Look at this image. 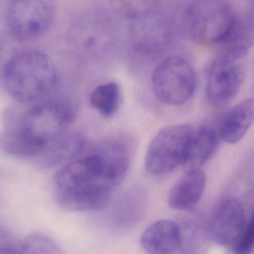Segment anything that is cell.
Segmentation results:
<instances>
[{
    "mask_svg": "<svg viewBox=\"0 0 254 254\" xmlns=\"http://www.w3.org/2000/svg\"><path fill=\"white\" fill-rule=\"evenodd\" d=\"M254 122V98H248L229 110L219 129L225 143L236 144L246 135Z\"/></svg>",
    "mask_w": 254,
    "mask_h": 254,
    "instance_id": "16",
    "label": "cell"
},
{
    "mask_svg": "<svg viewBox=\"0 0 254 254\" xmlns=\"http://www.w3.org/2000/svg\"><path fill=\"white\" fill-rule=\"evenodd\" d=\"M19 243L10 231L0 227V254H19Z\"/></svg>",
    "mask_w": 254,
    "mask_h": 254,
    "instance_id": "22",
    "label": "cell"
},
{
    "mask_svg": "<svg viewBox=\"0 0 254 254\" xmlns=\"http://www.w3.org/2000/svg\"><path fill=\"white\" fill-rule=\"evenodd\" d=\"M219 140V134L207 127L193 132L182 162L185 171L201 169L216 152Z\"/></svg>",
    "mask_w": 254,
    "mask_h": 254,
    "instance_id": "15",
    "label": "cell"
},
{
    "mask_svg": "<svg viewBox=\"0 0 254 254\" xmlns=\"http://www.w3.org/2000/svg\"><path fill=\"white\" fill-rule=\"evenodd\" d=\"M85 145L83 134L68 130L48 143L35 158L43 168H52L75 159L83 152Z\"/></svg>",
    "mask_w": 254,
    "mask_h": 254,
    "instance_id": "12",
    "label": "cell"
},
{
    "mask_svg": "<svg viewBox=\"0 0 254 254\" xmlns=\"http://www.w3.org/2000/svg\"><path fill=\"white\" fill-rule=\"evenodd\" d=\"M131 31L133 42L143 52H158L168 41L169 31L166 24L149 14L137 15L133 20Z\"/></svg>",
    "mask_w": 254,
    "mask_h": 254,
    "instance_id": "14",
    "label": "cell"
},
{
    "mask_svg": "<svg viewBox=\"0 0 254 254\" xmlns=\"http://www.w3.org/2000/svg\"><path fill=\"white\" fill-rule=\"evenodd\" d=\"M101 161L107 180L118 187L126 177L131 162V145L125 137H110L101 143L95 152Z\"/></svg>",
    "mask_w": 254,
    "mask_h": 254,
    "instance_id": "10",
    "label": "cell"
},
{
    "mask_svg": "<svg viewBox=\"0 0 254 254\" xmlns=\"http://www.w3.org/2000/svg\"><path fill=\"white\" fill-rule=\"evenodd\" d=\"M235 19L232 7L225 0H195L186 9L185 25L194 42L213 46L222 43Z\"/></svg>",
    "mask_w": 254,
    "mask_h": 254,
    "instance_id": "3",
    "label": "cell"
},
{
    "mask_svg": "<svg viewBox=\"0 0 254 254\" xmlns=\"http://www.w3.org/2000/svg\"><path fill=\"white\" fill-rule=\"evenodd\" d=\"M152 87L160 102L176 106L188 101L196 87V76L192 66L181 57L161 61L152 73Z\"/></svg>",
    "mask_w": 254,
    "mask_h": 254,
    "instance_id": "5",
    "label": "cell"
},
{
    "mask_svg": "<svg viewBox=\"0 0 254 254\" xmlns=\"http://www.w3.org/2000/svg\"><path fill=\"white\" fill-rule=\"evenodd\" d=\"M75 117V111L70 104L59 101L37 103L6 121V126L16 125L34 140L45 146L68 131Z\"/></svg>",
    "mask_w": 254,
    "mask_h": 254,
    "instance_id": "4",
    "label": "cell"
},
{
    "mask_svg": "<svg viewBox=\"0 0 254 254\" xmlns=\"http://www.w3.org/2000/svg\"><path fill=\"white\" fill-rule=\"evenodd\" d=\"M115 187L104 175L96 154L73 160L60 169L54 179V195L60 207L70 212L106 208Z\"/></svg>",
    "mask_w": 254,
    "mask_h": 254,
    "instance_id": "1",
    "label": "cell"
},
{
    "mask_svg": "<svg viewBox=\"0 0 254 254\" xmlns=\"http://www.w3.org/2000/svg\"><path fill=\"white\" fill-rule=\"evenodd\" d=\"M55 16L54 0H12L6 13V24L13 40L26 43L44 35Z\"/></svg>",
    "mask_w": 254,
    "mask_h": 254,
    "instance_id": "6",
    "label": "cell"
},
{
    "mask_svg": "<svg viewBox=\"0 0 254 254\" xmlns=\"http://www.w3.org/2000/svg\"><path fill=\"white\" fill-rule=\"evenodd\" d=\"M0 149L12 156L36 158L43 146L22 128L10 125L0 134Z\"/></svg>",
    "mask_w": 254,
    "mask_h": 254,
    "instance_id": "18",
    "label": "cell"
},
{
    "mask_svg": "<svg viewBox=\"0 0 254 254\" xmlns=\"http://www.w3.org/2000/svg\"><path fill=\"white\" fill-rule=\"evenodd\" d=\"M254 43V17L236 16L235 21L228 35L220 43L221 53L238 57H246Z\"/></svg>",
    "mask_w": 254,
    "mask_h": 254,
    "instance_id": "17",
    "label": "cell"
},
{
    "mask_svg": "<svg viewBox=\"0 0 254 254\" xmlns=\"http://www.w3.org/2000/svg\"><path fill=\"white\" fill-rule=\"evenodd\" d=\"M206 185L207 177L201 169L185 171L170 189L169 207L179 211L192 208L202 198Z\"/></svg>",
    "mask_w": 254,
    "mask_h": 254,
    "instance_id": "13",
    "label": "cell"
},
{
    "mask_svg": "<svg viewBox=\"0 0 254 254\" xmlns=\"http://www.w3.org/2000/svg\"><path fill=\"white\" fill-rule=\"evenodd\" d=\"M19 254H60L63 251L52 237L43 233H33L20 241Z\"/></svg>",
    "mask_w": 254,
    "mask_h": 254,
    "instance_id": "20",
    "label": "cell"
},
{
    "mask_svg": "<svg viewBox=\"0 0 254 254\" xmlns=\"http://www.w3.org/2000/svg\"><path fill=\"white\" fill-rule=\"evenodd\" d=\"M254 247V212L246 231H243L241 237L234 246L235 253L247 254L253 250Z\"/></svg>",
    "mask_w": 254,
    "mask_h": 254,
    "instance_id": "21",
    "label": "cell"
},
{
    "mask_svg": "<svg viewBox=\"0 0 254 254\" xmlns=\"http://www.w3.org/2000/svg\"><path fill=\"white\" fill-rule=\"evenodd\" d=\"M90 103L101 116L112 117L120 108L122 103L120 86L115 82L99 85L92 91Z\"/></svg>",
    "mask_w": 254,
    "mask_h": 254,
    "instance_id": "19",
    "label": "cell"
},
{
    "mask_svg": "<svg viewBox=\"0 0 254 254\" xmlns=\"http://www.w3.org/2000/svg\"><path fill=\"white\" fill-rule=\"evenodd\" d=\"M193 132L192 127L187 124L170 125L160 130L146 151L145 167L147 172L161 176L174 171L182 164Z\"/></svg>",
    "mask_w": 254,
    "mask_h": 254,
    "instance_id": "7",
    "label": "cell"
},
{
    "mask_svg": "<svg viewBox=\"0 0 254 254\" xmlns=\"http://www.w3.org/2000/svg\"><path fill=\"white\" fill-rule=\"evenodd\" d=\"M246 76V57L220 53L209 70L206 97L216 109L228 106L238 94Z\"/></svg>",
    "mask_w": 254,
    "mask_h": 254,
    "instance_id": "8",
    "label": "cell"
},
{
    "mask_svg": "<svg viewBox=\"0 0 254 254\" xmlns=\"http://www.w3.org/2000/svg\"><path fill=\"white\" fill-rule=\"evenodd\" d=\"M1 52H2V47H1V43L0 42V60H1Z\"/></svg>",
    "mask_w": 254,
    "mask_h": 254,
    "instance_id": "23",
    "label": "cell"
},
{
    "mask_svg": "<svg viewBox=\"0 0 254 254\" xmlns=\"http://www.w3.org/2000/svg\"><path fill=\"white\" fill-rule=\"evenodd\" d=\"M142 249L149 254L180 253L182 234L179 224L162 219L151 224L140 236Z\"/></svg>",
    "mask_w": 254,
    "mask_h": 254,
    "instance_id": "11",
    "label": "cell"
},
{
    "mask_svg": "<svg viewBox=\"0 0 254 254\" xmlns=\"http://www.w3.org/2000/svg\"><path fill=\"white\" fill-rule=\"evenodd\" d=\"M2 82L8 95L19 103L43 99L55 89L58 73L51 58L39 51L21 52L3 69Z\"/></svg>",
    "mask_w": 254,
    "mask_h": 254,
    "instance_id": "2",
    "label": "cell"
},
{
    "mask_svg": "<svg viewBox=\"0 0 254 254\" xmlns=\"http://www.w3.org/2000/svg\"><path fill=\"white\" fill-rule=\"evenodd\" d=\"M244 209L235 199H228L219 204L209 226V234L218 245L229 246L238 242L244 231Z\"/></svg>",
    "mask_w": 254,
    "mask_h": 254,
    "instance_id": "9",
    "label": "cell"
}]
</instances>
